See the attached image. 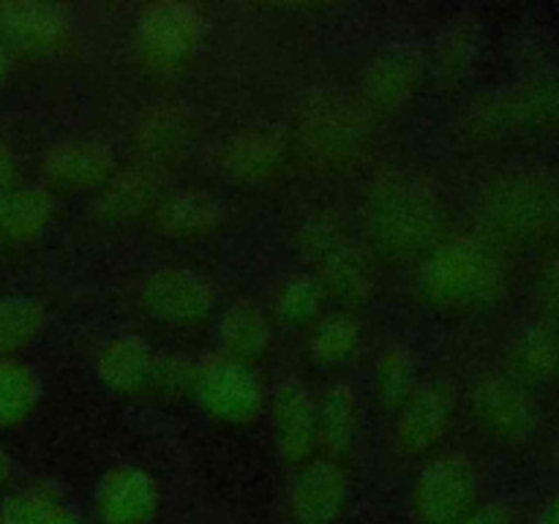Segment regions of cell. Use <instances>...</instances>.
I'll return each mask as SVG.
<instances>
[{"mask_svg": "<svg viewBox=\"0 0 559 524\" xmlns=\"http://www.w3.org/2000/svg\"><path fill=\"white\" fill-rule=\"evenodd\" d=\"M453 402L451 385L442 380L420 382L413 396L393 415V451L404 462H426L437 456L442 442L453 429Z\"/></svg>", "mask_w": 559, "mask_h": 524, "instance_id": "9", "label": "cell"}, {"mask_svg": "<svg viewBox=\"0 0 559 524\" xmlns=\"http://www.w3.org/2000/svg\"><path fill=\"white\" fill-rule=\"evenodd\" d=\"M136 300L151 320L175 327H194L213 317L218 289L211 276L194 267L162 265L142 278Z\"/></svg>", "mask_w": 559, "mask_h": 524, "instance_id": "8", "label": "cell"}, {"mask_svg": "<svg viewBox=\"0 0 559 524\" xmlns=\"http://www.w3.org/2000/svg\"><path fill=\"white\" fill-rule=\"evenodd\" d=\"M11 478H14V458H11L9 448L0 442V491L11 484Z\"/></svg>", "mask_w": 559, "mask_h": 524, "instance_id": "36", "label": "cell"}, {"mask_svg": "<svg viewBox=\"0 0 559 524\" xmlns=\"http://www.w3.org/2000/svg\"><path fill=\"white\" fill-rule=\"evenodd\" d=\"M44 385L38 371L22 358L0 360V431L20 429L36 415Z\"/></svg>", "mask_w": 559, "mask_h": 524, "instance_id": "28", "label": "cell"}, {"mask_svg": "<svg viewBox=\"0 0 559 524\" xmlns=\"http://www.w3.org/2000/svg\"><path fill=\"white\" fill-rule=\"evenodd\" d=\"M55 218V194L44 183H14L0 191V249L20 251L41 240Z\"/></svg>", "mask_w": 559, "mask_h": 524, "instance_id": "19", "label": "cell"}, {"mask_svg": "<svg viewBox=\"0 0 559 524\" xmlns=\"http://www.w3.org/2000/svg\"><path fill=\"white\" fill-rule=\"evenodd\" d=\"M325 289H322L317 273H289L276 284L271 298L273 320L284 327H311L325 314Z\"/></svg>", "mask_w": 559, "mask_h": 524, "instance_id": "29", "label": "cell"}, {"mask_svg": "<svg viewBox=\"0 0 559 524\" xmlns=\"http://www.w3.org/2000/svg\"><path fill=\"white\" fill-rule=\"evenodd\" d=\"M429 66L418 49L385 47L371 55L358 74V102L371 118L407 115L424 96Z\"/></svg>", "mask_w": 559, "mask_h": 524, "instance_id": "6", "label": "cell"}, {"mask_svg": "<svg viewBox=\"0 0 559 524\" xmlns=\"http://www.w3.org/2000/svg\"><path fill=\"white\" fill-rule=\"evenodd\" d=\"M287 131L273 126H246L224 136L213 153V167L229 183L271 186L293 169Z\"/></svg>", "mask_w": 559, "mask_h": 524, "instance_id": "10", "label": "cell"}, {"mask_svg": "<svg viewBox=\"0 0 559 524\" xmlns=\"http://www.w3.org/2000/svg\"><path fill=\"white\" fill-rule=\"evenodd\" d=\"M93 511L102 524H151L162 511V486L136 464H115L96 484Z\"/></svg>", "mask_w": 559, "mask_h": 524, "instance_id": "15", "label": "cell"}, {"mask_svg": "<svg viewBox=\"0 0 559 524\" xmlns=\"http://www.w3.org/2000/svg\"><path fill=\"white\" fill-rule=\"evenodd\" d=\"M273 320L254 303H235L218 320V355L257 369L271 355Z\"/></svg>", "mask_w": 559, "mask_h": 524, "instance_id": "23", "label": "cell"}, {"mask_svg": "<svg viewBox=\"0 0 559 524\" xmlns=\"http://www.w3.org/2000/svg\"><path fill=\"white\" fill-rule=\"evenodd\" d=\"M293 240L306 257L322 262L325 257L336 254L338 249H344L349 240V224L333 207H314V211L304 213L298 218L293 229Z\"/></svg>", "mask_w": 559, "mask_h": 524, "instance_id": "31", "label": "cell"}, {"mask_svg": "<svg viewBox=\"0 0 559 524\" xmlns=\"http://www.w3.org/2000/svg\"><path fill=\"white\" fill-rule=\"evenodd\" d=\"M418 385L420 366L413 347L402 342L385 344L374 358V369H371V391H374L377 402L396 413Z\"/></svg>", "mask_w": 559, "mask_h": 524, "instance_id": "27", "label": "cell"}, {"mask_svg": "<svg viewBox=\"0 0 559 524\" xmlns=\"http://www.w3.org/2000/svg\"><path fill=\"white\" fill-rule=\"evenodd\" d=\"M469 415L495 440H516L530 424V409L522 393L506 380H480L469 391Z\"/></svg>", "mask_w": 559, "mask_h": 524, "instance_id": "24", "label": "cell"}, {"mask_svg": "<svg viewBox=\"0 0 559 524\" xmlns=\"http://www.w3.org/2000/svg\"><path fill=\"white\" fill-rule=\"evenodd\" d=\"M413 287L437 314H475L500 295L502 265L486 240L448 235L415 265Z\"/></svg>", "mask_w": 559, "mask_h": 524, "instance_id": "3", "label": "cell"}, {"mask_svg": "<svg viewBox=\"0 0 559 524\" xmlns=\"http://www.w3.org/2000/svg\"><path fill=\"white\" fill-rule=\"evenodd\" d=\"M197 377H200V360L197 358L186 353H158L147 393L167 404L189 402V398H194Z\"/></svg>", "mask_w": 559, "mask_h": 524, "instance_id": "32", "label": "cell"}, {"mask_svg": "<svg viewBox=\"0 0 559 524\" xmlns=\"http://www.w3.org/2000/svg\"><path fill=\"white\" fill-rule=\"evenodd\" d=\"M156 347L140 333H118L102 344L96 355V374L118 396L147 393L156 366Z\"/></svg>", "mask_w": 559, "mask_h": 524, "instance_id": "21", "label": "cell"}, {"mask_svg": "<svg viewBox=\"0 0 559 524\" xmlns=\"http://www.w3.org/2000/svg\"><path fill=\"white\" fill-rule=\"evenodd\" d=\"M74 41V16L60 3L0 0V47L22 55L63 52Z\"/></svg>", "mask_w": 559, "mask_h": 524, "instance_id": "13", "label": "cell"}, {"mask_svg": "<svg viewBox=\"0 0 559 524\" xmlns=\"http://www.w3.org/2000/svg\"><path fill=\"white\" fill-rule=\"evenodd\" d=\"M364 429L360 398L349 382H333L317 396V451L320 456L344 462L358 448Z\"/></svg>", "mask_w": 559, "mask_h": 524, "instance_id": "22", "label": "cell"}, {"mask_svg": "<svg viewBox=\"0 0 559 524\" xmlns=\"http://www.w3.org/2000/svg\"><path fill=\"white\" fill-rule=\"evenodd\" d=\"M317 278L328 300L338 303V309L355 311L374 300L380 289V262L364 246L347 243L320 262Z\"/></svg>", "mask_w": 559, "mask_h": 524, "instance_id": "20", "label": "cell"}, {"mask_svg": "<svg viewBox=\"0 0 559 524\" xmlns=\"http://www.w3.org/2000/svg\"><path fill=\"white\" fill-rule=\"evenodd\" d=\"M164 194L162 175L142 164L118 167L112 178L93 194V216L104 224H134L153 216Z\"/></svg>", "mask_w": 559, "mask_h": 524, "instance_id": "17", "label": "cell"}, {"mask_svg": "<svg viewBox=\"0 0 559 524\" xmlns=\"http://www.w3.org/2000/svg\"><path fill=\"white\" fill-rule=\"evenodd\" d=\"M271 437L278 458L300 467L317 453V393L306 382L287 380L267 398Z\"/></svg>", "mask_w": 559, "mask_h": 524, "instance_id": "14", "label": "cell"}, {"mask_svg": "<svg viewBox=\"0 0 559 524\" xmlns=\"http://www.w3.org/2000/svg\"><path fill=\"white\" fill-rule=\"evenodd\" d=\"M473 60V33L464 27H451L435 55V76L440 85H453L464 76Z\"/></svg>", "mask_w": 559, "mask_h": 524, "instance_id": "33", "label": "cell"}, {"mask_svg": "<svg viewBox=\"0 0 559 524\" xmlns=\"http://www.w3.org/2000/svg\"><path fill=\"white\" fill-rule=\"evenodd\" d=\"M207 31L200 5L158 0L142 5L134 22V58L151 76H175L194 60Z\"/></svg>", "mask_w": 559, "mask_h": 524, "instance_id": "4", "label": "cell"}, {"mask_svg": "<svg viewBox=\"0 0 559 524\" xmlns=\"http://www.w3.org/2000/svg\"><path fill=\"white\" fill-rule=\"evenodd\" d=\"M360 238L380 265H418L448 238L445 200L415 172L377 175L360 200Z\"/></svg>", "mask_w": 559, "mask_h": 524, "instance_id": "1", "label": "cell"}, {"mask_svg": "<svg viewBox=\"0 0 559 524\" xmlns=\"http://www.w3.org/2000/svg\"><path fill=\"white\" fill-rule=\"evenodd\" d=\"M353 502V484L342 462L317 453L295 467L287 486V516L293 524H338Z\"/></svg>", "mask_w": 559, "mask_h": 524, "instance_id": "12", "label": "cell"}, {"mask_svg": "<svg viewBox=\"0 0 559 524\" xmlns=\"http://www.w3.org/2000/svg\"><path fill=\"white\" fill-rule=\"evenodd\" d=\"M47 331V309L27 295H0V360L20 358Z\"/></svg>", "mask_w": 559, "mask_h": 524, "instance_id": "30", "label": "cell"}, {"mask_svg": "<svg viewBox=\"0 0 559 524\" xmlns=\"http://www.w3.org/2000/svg\"><path fill=\"white\" fill-rule=\"evenodd\" d=\"M118 156L96 140H58L44 151L41 175L49 191H93L96 194L118 169Z\"/></svg>", "mask_w": 559, "mask_h": 524, "instance_id": "16", "label": "cell"}, {"mask_svg": "<svg viewBox=\"0 0 559 524\" xmlns=\"http://www.w3.org/2000/svg\"><path fill=\"white\" fill-rule=\"evenodd\" d=\"M364 342V327L355 311H325L314 325L309 327V342H306V353L309 360L320 369H336L344 366Z\"/></svg>", "mask_w": 559, "mask_h": 524, "instance_id": "25", "label": "cell"}, {"mask_svg": "<svg viewBox=\"0 0 559 524\" xmlns=\"http://www.w3.org/2000/svg\"><path fill=\"white\" fill-rule=\"evenodd\" d=\"M0 524H82V516L58 489L31 484L3 497Z\"/></svg>", "mask_w": 559, "mask_h": 524, "instance_id": "26", "label": "cell"}, {"mask_svg": "<svg viewBox=\"0 0 559 524\" xmlns=\"http://www.w3.org/2000/svg\"><path fill=\"white\" fill-rule=\"evenodd\" d=\"M194 402L213 424L249 426L265 413L267 391L257 369L216 353L200 360Z\"/></svg>", "mask_w": 559, "mask_h": 524, "instance_id": "7", "label": "cell"}, {"mask_svg": "<svg viewBox=\"0 0 559 524\" xmlns=\"http://www.w3.org/2000/svg\"><path fill=\"white\" fill-rule=\"evenodd\" d=\"M5 76H9V52L0 47V85L5 82Z\"/></svg>", "mask_w": 559, "mask_h": 524, "instance_id": "37", "label": "cell"}, {"mask_svg": "<svg viewBox=\"0 0 559 524\" xmlns=\"http://www.w3.org/2000/svg\"><path fill=\"white\" fill-rule=\"evenodd\" d=\"M151 218L164 238L200 243L218 233L224 222V207L211 191L200 186H178V189L164 191Z\"/></svg>", "mask_w": 559, "mask_h": 524, "instance_id": "18", "label": "cell"}, {"mask_svg": "<svg viewBox=\"0 0 559 524\" xmlns=\"http://www.w3.org/2000/svg\"><path fill=\"white\" fill-rule=\"evenodd\" d=\"M14 183H20V162H16L11 142L0 134V191Z\"/></svg>", "mask_w": 559, "mask_h": 524, "instance_id": "35", "label": "cell"}, {"mask_svg": "<svg viewBox=\"0 0 559 524\" xmlns=\"http://www.w3.org/2000/svg\"><path fill=\"white\" fill-rule=\"evenodd\" d=\"M197 118L175 98H156L145 104L131 126L134 162L153 172H167L189 158L197 142Z\"/></svg>", "mask_w": 559, "mask_h": 524, "instance_id": "11", "label": "cell"}, {"mask_svg": "<svg viewBox=\"0 0 559 524\" xmlns=\"http://www.w3.org/2000/svg\"><path fill=\"white\" fill-rule=\"evenodd\" d=\"M459 524H513V516L506 505L486 502V505H475Z\"/></svg>", "mask_w": 559, "mask_h": 524, "instance_id": "34", "label": "cell"}, {"mask_svg": "<svg viewBox=\"0 0 559 524\" xmlns=\"http://www.w3.org/2000/svg\"><path fill=\"white\" fill-rule=\"evenodd\" d=\"M478 469L464 453H437L426 458L409 489L415 524H459L478 505Z\"/></svg>", "mask_w": 559, "mask_h": 524, "instance_id": "5", "label": "cell"}, {"mask_svg": "<svg viewBox=\"0 0 559 524\" xmlns=\"http://www.w3.org/2000/svg\"><path fill=\"white\" fill-rule=\"evenodd\" d=\"M287 140L295 164L320 175H353L374 156V118L355 96L317 91L295 104Z\"/></svg>", "mask_w": 559, "mask_h": 524, "instance_id": "2", "label": "cell"}]
</instances>
